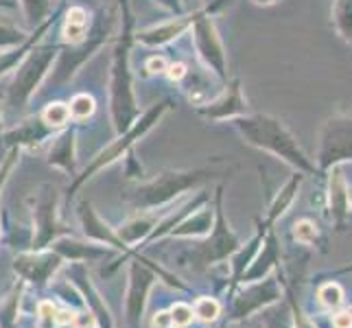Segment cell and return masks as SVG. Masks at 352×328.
<instances>
[{"label":"cell","mask_w":352,"mask_h":328,"mask_svg":"<svg viewBox=\"0 0 352 328\" xmlns=\"http://www.w3.org/2000/svg\"><path fill=\"white\" fill-rule=\"evenodd\" d=\"M120 33L114 44L110 66V118L116 133H123L140 116L136 92H133L131 46H133V16L129 0H118Z\"/></svg>","instance_id":"obj_1"},{"label":"cell","mask_w":352,"mask_h":328,"mask_svg":"<svg viewBox=\"0 0 352 328\" xmlns=\"http://www.w3.org/2000/svg\"><path fill=\"white\" fill-rule=\"evenodd\" d=\"M230 125H232L241 133V138L248 144H252V147L274 153L276 157H283L285 162L302 168V171H311L313 168L309 157L300 149L296 136L285 125L283 118H278L274 114H263V112H248L239 118H232Z\"/></svg>","instance_id":"obj_2"},{"label":"cell","mask_w":352,"mask_h":328,"mask_svg":"<svg viewBox=\"0 0 352 328\" xmlns=\"http://www.w3.org/2000/svg\"><path fill=\"white\" fill-rule=\"evenodd\" d=\"M116 22H118L116 11L101 9L90 24V31H88L86 40L77 46H64L62 44L55 64H53L51 75H48V86H51V90H62L64 86H68V83L75 79L79 68L99 53L105 46V42L110 40V35L116 29Z\"/></svg>","instance_id":"obj_3"},{"label":"cell","mask_w":352,"mask_h":328,"mask_svg":"<svg viewBox=\"0 0 352 328\" xmlns=\"http://www.w3.org/2000/svg\"><path fill=\"white\" fill-rule=\"evenodd\" d=\"M59 48H62V44H35L27 57L18 64L14 79L9 81L3 96V105L9 112L20 114L22 109H27L33 94H38L42 83L51 75Z\"/></svg>","instance_id":"obj_4"},{"label":"cell","mask_w":352,"mask_h":328,"mask_svg":"<svg viewBox=\"0 0 352 328\" xmlns=\"http://www.w3.org/2000/svg\"><path fill=\"white\" fill-rule=\"evenodd\" d=\"M173 107V99H162L153 103L149 109H144V112L133 120V125L129 129H125L123 133H116V138L107 144V147H103L99 153L94 155V160L90 162V166H86V171H83L77 179L75 184H72L70 188V195H75V190L83 184L86 179H90L96 171H101L103 166H110L112 162H116L118 157H123L131 151V147L136 144L142 136H147V133L160 123L162 116L168 112V109Z\"/></svg>","instance_id":"obj_5"},{"label":"cell","mask_w":352,"mask_h":328,"mask_svg":"<svg viewBox=\"0 0 352 328\" xmlns=\"http://www.w3.org/2000/svg\"><path fill=\"white\" fill-rule=\"evenodd\" d=\"M188 31H190L192 48H195L201 66L208 72H212L221 83H226L230 79L228 77V53H226L221 35L217 31V24L212 20V11L208 7L195 9V18H192Z\"/></svg>","instance_id":"obj_6"},{"label":"cell","mask_w":352,"mask_h":328,"mask_svg":"<svg viewBox=\"0 0 352 328\" xmlns=\"http://www.w3.org/2000/svg\"><path fill=\"white\" fill-rule=\"evenodd\" d=\"M212 168H195V171H164L155 179L140 184L136 190L131 193V204L136 208L149 210L155 206H162L166 201H171L177 197L179 193H184L192 186L201 184L204 179L212 177Z\"/></svg>","instance_id":"obj_7"},{"label":"cell","mask_w":352,"mask_h":328,"mask_svg":"<svg viewBox=\"0 0 352 328\" xmlns=\"http://www.w3.org/2000/svg\"><path fill=\"white\" fill-rule=\"evenodd\" d=\"M318 160L324 168L352 160V112L331 114L318 136Z\"/></svg>","instance_id":"obj_8"},{"label":"cell","mask_w":352,"mask_h":328,"mask_svg":"<svg viewBox=\"0 0 352 328\" xmlns=\"http://www.w3.org/2000/svg\"><path fill=\"white\" fill-rule=\"evenodd\" d=\"M250 112V105L245 94H243L241 77L234 75L223 83V90L214 96L212 101H206L204 105H195V114L201 116L208 123H230L232 118H239Z\"/></svg>","instance_id":"obj_9"},{"label":"cell","mask_w":352,"mask_h":328,"mask_svg":"<svg viewBox=\"0 0 352 328\" xmlns=\"http://www.w3.org/2000/svg\"><path fill=\"white\" fill-rule=\"evenodd\" d=\"M192 18H195V11H188V14H179L166 22L153 24L149 29L136 31L133 33V42H138L142 46H151V48L166 46V44L175 42L179 35H184L190 29Z\"/></svg>","instance_id":"obj_10"},{"label":"cell","mask_w":352,"mask_h":328,"mask_svg":"<svg viewBox=\"0 0 352 328\" xmlns=\"http://www.w3.org/2000/svg\"><path fill=\"white\" fill-rule=\"evenodd\" d=\"M55 129L48 127L40 114H35L27 120H20L16 127H11L3 133V142H7L9 147H38L46 138L55 136Z\"/></svg>","instance_id":"obj_11"},{"label":"cell","mask_w":352,"mask_h":328,"mask_svg":"<svg viewBox=\"0 0 352 328\" xmlns=\"http://www.w3.org/2000/svg\"><path fill=\"white\" fill-rule=\"evenodd\" d=\"M90 24H92V11L86 5L72 3L66 9L59 44H64V46H77V44H81L83 40L88 38Z\"/></svg>","instance_id":"obj_12"},{"label":"cell","mask_w":352,"mask_h":328,"mask_svg":"<svg viewBox=\"0 0 352 328\" xmlns=\"http://www.w3.org/2000/svg\"><path fill=\"white\" fill-rule=\"evenodd\" d=\"M75 149H77V129L66 127L55 133V140L48 151V164L64 168L66 173H75Z\"/></svg>","instance_id":"obj_13"},{"label":"cell","mask_w":352,"mask_h":328,"mask_svg":"<svg viewBox=\"0 0 352 328\" xmlns=\"http://www.w3.org/2000/svg\"><path fill=\"white\" fill-rule=\"evenodd\" d=\"M55 22H57V11H55V14H53L51 18H48L46 22H42L38 29H33V31H31V35H29V40H27V42H22V44L16 46V48H9V51H0V77H5L7 72H11V70H16L18 64L22 62L24 57H27V53L44 38V33H48V29H51Z\"/></svg>","instance_id":"obj_14"},{"label":"cell","mask_w":352,"mask_h":328,"mask_svg":"<svg viewBox=\"0 0 352 328\" xmlns=\"http://www.w3.org/2000/svg\"><path fill=\"white\" fill-rule=\"evenodd\" d=\"M55 188L51 184H44L42 186V195L38 199V206H35V219H38V248H42L44 243H48L55 232H57V226H55Z\"/></svg>","instance_id":"obj_15"},{"label":"cell","mask_w":352,"mask_h":328,"mask_svg":"<svg viewBox=\"0 0 352 328\" xmlns=\"http://www.w3.org/2000/svg\"><path fill=\"white\" fill-rule=\"evenodd\" d=\"M18 5H20L24 27L29 31L38 29L42 22H46L57 11L55 0H18Z\"/></svg>","instance_id":"obj_16"},{"label":"cell","mask_w":352,"mask_h":328,"mask_svg":"<svg viewBox=\"0 0 352 328\" xmlns=\"http://www.w3.org/2000/svg\"><path fill=\"white\" fill-rule=\"evenodd\" d=\"M331 24L339 35V40L352 46V0H333Z\"/></svg>","instance_id":"obj_17"},{"label":"cell","mask_w":352,"mask_h":328,"mask_svg":"<svg viewBox=\"0 0 352 328\" xmlns=\"http://www.w3.org/2000/svg\"><path fill=\"white\" fill-rule=\"evenodd\" d=\"M31 31L27 27H20L14 20L11 14L0 11V51H9V48H16L22 42L29 40Z\"/></svg>","instance_id":"obj_18"},{"label":"cell","mask_w":352,"mask_h":328,"mask_svg":"<svg viewBox=\"0 0 352 328\" xmlns=\"http://www.w3.org/2000/svg\"><path fill=\"white\" fill-rule=\"evenodd\" d=\"M42 120L44 123L55 129V131H62L66 129L70 123H72V118H70V107L66 101H51V103H46L44 109L40 112Z\"/></svg>","instance_id":"obj_19"},{"label":"cell","mask_w":352,"mask_h":328,"mask_svg":"<svg viewBox=\"0 0 352 328\" xmlns=\"http://www.w3.org/2000/svg\"><path fill=\"white\" fill-rule=\"evenodd\" d=\"M68 107H70L72 123H83V120L92 118V114L96 112V99L90 92H77L68 101Z\"/></svg>","instance_id":"obj_20"},{"label":"cell","mask_w":352,"mask_h":328,"mask_svg":"<svg viewBox=\"0 0 352 328\" xmlns=\"http://www.w3.org/2000/svg\"><path fill=\"white\" fill-rule=\"evenodd\" d=\"M166 68H168V59L164 55H151L147 62H144V70H147L149 77L164 75Z\"/></svg>","instance_id":"obj_21"},{"label":"cell","mask_w":352,"mask_h":328,"mask_svg":"<svg viewBox=\"0 0 352 328\" xmlns=\"http://www.w3.org/2000/svg\"><path fill=\"white\" fill-rule=\"evenodd\" d=\"M188 66L184 62H168V68L164 72V77L173 83H184V79L188 77Z\"/></svg>","instance_id":"obj_22"},{"label":"cell","mask_w":352,"mask_h":328,"mask_svg":"<svg viewBox=\"0 0 352 328\" xmlns=\"http://www.w3.org/2000/svg\"><path fill=\"white\" fill-rule=\"evenodd\" d=\"M296 239L298 241H302V243H311V241H315V237H318V230H315V226L311 223V221H300V223H296Z\"/></svg>","instance_id":"obj_23"},{"label":"cell","mask_w":352,"mask_h":328,"mask_svg":"<svg viewBox=\"0 0 352 328\" xmlns=\"http://www.w3.org/2000/svg\"><path fill=\"white\" fill-rule=\"evenodd\" d=\"M320 298L324 300V305L335 307V305H339V302H342V287H339V285H326L320 291Z\"/></svg>","instance_id":"obj_24"},{"label":"cell","mask_w":352,"mask_h":328,"mask_svg":"<svg viewBox=\"0 0 352 328\" xmlns=\"http://www.w3.org/2000/svg\"><path fill=\"white\" fill-rule=\"evenodd\" d=\"M217 313H219V305H217L214 300H210V298L199 300V305H197V315H199L201 320H214V318H217Z\"/></svg>","instance_id":"obj_25"},{"label":"cell","mask_w":352,"mask_h":328,"mask_svg":"<svg viewBox=\"0 0 352 328\" xmlns=\"http://www.w3.org/2000/svg\"><path fill=\"white\" fill-rule=\"evenodd\" d=\"M171 320L175 322V324H188L190 320H192V311L188 309V307H184V305H177L175 309H173V315H171Z\"/></svg>","instance_id":"obj_26"},{"label":"cell","mask_w":352,"mask_h":328,"mask_svg":"<svg viewBox=\"0 0 352 328\" xmlns=\"http://www.w3.org/2000/svg\"><path fill=\"white\" fill-rule=\"evenodd\" d=\"M333 324H335V328H352V311H344V313L335 315Z\"/></svg>","instance_id":"obj_27"},{"label":"cell","mask_w":352,"mask_h":328,"mask_svg":"<svg viewBox=\"0 0 352 328\" xmlns=\"http://www.w3.org/2000/svg\"><path fill=\"white\" fill-rule=\"evenodd\" d=\"M254 5H258V7H272L276 3H280V0H252Z\"/></svg>","instance_id":"obj_28"},{"label":"cell","mask_w":352,"mask_h":328,"mask_svg":"<svg viewBox=\"0 0 352 328\" xmlns=\"http://www.w3.org/2000/svg\"><path fill=\"white\" fill-rule=\"evenodd\" d=\"M3 133H5V129H3V96H0V144H3Z\"/></svg>","instance_id":"obj_29"},{"label":"cell","mask_w":352,"mask_h":328,"mask_svg":"<svg viewBox=\"0 0 352 328\" xmlns=\"http://www.w3.org/2000/svg\"><path fill=\"white\" fill-rule=\"evenodd\" d=\"M72 3H79V5H83V3H88V0H72Z\"/></svg>","instance_id":"obj_30"},{"label":"cell","mask_w":352,"mask_h":328,"mask_svg":"<svg viewBox=\"0 0 352 328\" xmlns=\"http://www.w3.org/2000/svg\"><path fill=\"white\" fill-rule=\"evenodd\" d=\"M204 3H210V0H204Z\"/></svg>","instance_id":"obj_31"}]
</instances>
